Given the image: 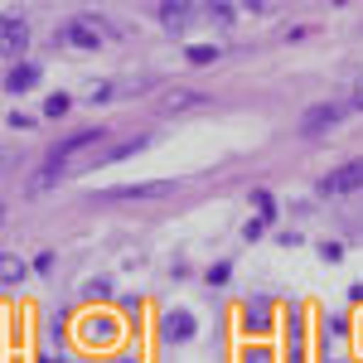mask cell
Here are the masks:
<instances>
[{"instance_id":"obj_1","label":"cell","mask_w":363,"mask_h":363,"mask_svg":"<svg viewBox=\"0 0 363 363\" xmlns=\"http://www.w3.org/2000/svg\"><path fill=\"white\" fill-rule=\"evenodd\" d=\"M344 102H315L306 116H301V136H325V131H335L339 121H344Z\"/></svg>"},{"instance_id":"obj_2","label":"cell","mask_w":363,"mask_h":363,"mask_svg":"<svg viewBox=\"0 0 363 363\" xmlns=\"http://www.w3.org/2000/svg\"><path fill=\"white\" fill-rule=\"evenodd\" d=\"M354 189H363V160H354V165H339L335 174H325L320 184H315V194H354Z\"/></svg>"},{"instance_id":"obj_3","label":"cell","mask_w":363,"mask_h":363,"mask_svg":"<svg viewBox=\"0 0 363 363\" xmlns=\"http://www.w3.org/2000/svg\"><path fill=\"white\" fill-rule=\"evenodd\" d=\"M203 102H208L203 92H189V87H174V92H165V97L155 102V107H160L165 116H174V112H194V107H203Z\"/></svg>"},{"instance_id":"obj_4","label":"cell","mask_w":363,"mask_h":363,"mask_svg":"<svg viewBox=\"0 0 363 363\" xmlns=\"http://www.w3.org/2000/svg\"><path fill=\"white\" fill-rule=\"evenodd\" d=\"M174 184H165V179H155V184H121V189H107L102 199H165Z\"/></svg>"},{"instance_id":"obj_5","label":"cell","mask_w":363,"mask_h":363,"mask_svg":"<svg viewBox=\"0 0 363 363\" xmlns=\"http://www.w3.org/2000/svg\"><path fill=\"white\" fill-rule=\"evenodd\" d=\"M184 339H194V315L189 310L165 315V344H184Z\"/></svg>"},{"instance_id":"obj_6","label":"cell","mask_w":363,"mask_h":363,"mask_svg":"<svg viewBox=\"0 0 363 363\" xmlns=\"http://www.w3.org/2000/svg\"><path fill=\"white\" fill-rule=\"evenodd\" d=\"M0 39H5V54H25V44H29V29H25V20L5 15V25H0Z\"/></svg>"},{"instance_id":"obj_7","label":"cell","mask_w":363,"mask_h":363,"mask_svg":"<svg viewBox=\"0 0 363 363\" xmlns=\"http://www.w3.org/2000/svg\"><path fill=\"white\" fill-rule=\"evenodd\" d=\"M116 335H121V325H116V320H107V315L87 320V330H83V339H87V344H112Z\"/></svg>"},{"instance_id":"obj_8","label":"cell","mask_w":363,"mask_h":363,"mask_svg":"<svg viewBox=\"0 0 363 363\" xmlns=\"http://www.w3.org/2000/svg\"><path fill=\"white\" fill-rule=\"evenodd\" d=\"M155 15H160V25H165V29H184V25H189V15H194V5L174 0V5H160Z\"/></svg>"},{"instance_id":"obj_9","label":"cell","mask_w":363,"mask_h":363,"mask_svg":"<svg viewBox=\"0 0 363 363\" xmlns=\"http://www.w3.org/2000/svg\"><path fill=\"white\" fill-rule=\"evenodd\" d=\"M34 83H39V68H34V63H20V68H10V78H5V87H10V92H29Z\"/></svg>"},{"instance_id":"obj_10","label":"cell","mask_w":363,"mask_h":363,"mask_svg":"<svg viewBox=\"0 0 363 363\" xmlns=\"http://www.w3.org/2000/svg\"><path fill=\"white\" fill-rule=\"evenodd\" d=\"M68 44H78V49H97V29L87 25V20H73V25H68Z\"/></svg>"},{"instance_id":"obj_11","label":"cell","mask_w":363,"mask_h":363,"mask_svg":"<svg viewBox=\"0 0 363 363\" xmlns=\"http://www.w3.org/2000/svg\"><path fill=\"white\" fill-rule=\"evenodd\" d=\"M20 281H25V262H20V257H5V262H0V286L15 291Z\"/></svg>"},{"instance_id":"obj_12","label":"cell","mask_w":363,"mask_h":363,"mask_svg":"<svg viewBox=\"0 0 363 363\" xmlns=\"http://www.w3.org/2000/svg\"><path fill=\"white\" fill-rule=\"evenodd\" d=\"M247 330H267V301H252L247 306Z\"/></svg>"},{"instance_id":"obj_13","label":"cell","mask_w":363,"mask_h":363,"mask_svg":"<svg viewBox=\"0 0 363 363\" xmlns=\"http://www.w3.org/2000/svg\"><path fill=\"white\" fill-rule=\"evenodd\" d=\"M83 296H87V301H107V296H112V281H102V277H97V281H87V286H83Z\"/></svg>"},{"instance_id":"obj_14","label":"cell","mask_w":363,"mask_h":363,"mask_svg":"<svg viewBox=\"0 0 363 363\" xmlns=\"http://www.w3.org/2000/svg\"><path fill=\"white\" fill-rule=\"evenodd\" d=\"M252 203L262 208V223H267V218H277V203H272V194H267V189H257V194H252Z\"/></svg>"},{"instance_id":"obj_15","label":"cell","mask_w":363,"mask_h":363,"mask_svg":"<svg viewBox=\"0 0 363 363\" xmlns=\"http://www.w3.org/2000/svg\"><path fill=\"white\" fill-rule=\"evenodd\" d=\"M213 58H218L213 44H194V49H189V63H213Z\"/></svg>"},{"instance_id":"obj_16","label":"cell","mask_w":363,"mask_h":363,"mask_svg":"<svg viewBox=\"0 0 363 363\" xmlns=\"http://www.w3.org/2000/svg\"><path fill=\"white\" fill-rule=\"evenodd\" d=\"M68 107H73L68 97H49V102H44V116H63V112H68Z\"/></svg>"},{"instance_id":"obj_17","label":"cell","mask_w":363,"mask_h":363,"mask_svg":"<svg viewBox=\"0 0 363 363\" xmlns=\"http://www.w3.org/2000/svg\"><path fill=\"white\" fill-rule=\"evenodd\" d=\"M34 272H44V277H49V272H54V252H39V257H34Z\"/></svg>"},{"instance_id":"obj_18","label":"cell","mask_w":363,"mask_h":363,"mask_svg":"<svg viewBox=\"0 0 363 363\" xmlns=\"http://www.w3.org/2000/svg\"><path fill=\"white\" fill-rule=\"evenodd\" d=\"M228 277H233V267H228V262H218V267L208 272V281H213V286H218V281H228Z\"/></svg>"},{"instance_id":"obj_19","label":"cell","mask_w":363,"mask_h":363,"mask_svg":"<svg viewBox=\"0 0 363 363\" xmlns=\"http://www.w3.org/2000/svg\"><path fill=\"white\" fill-rule=\"evenodd\" d=\"M242 363H272V354H262V349H252V354H247Z\"/></svg>"},{"instance_id":"obj_20","label":"cell","mask_w":363,"mask_h":363,"mask_svg":"<svg viewBox=\"0 0 363 363\" xmlns=\"http://www.w3.org/2000/svg\"><path fill=\"white\" fill-rule=\"evenodd\" d=\"M354 107H359V112H363V83L354 87Z\"/></svg>"},{"instance_id":"obj_21","label":"cell","mask_w":363,"mask_h":363,"mask_svg":"<svg viewBox=\"0 0 363 363\" xmlns=\"http://www.w3.org/2000/svg\"><path fill=\"white\" fill-rule=\"evenodd\" d=\"M335 363H339V359H335Z\"/></svg>"}]
</instances>
